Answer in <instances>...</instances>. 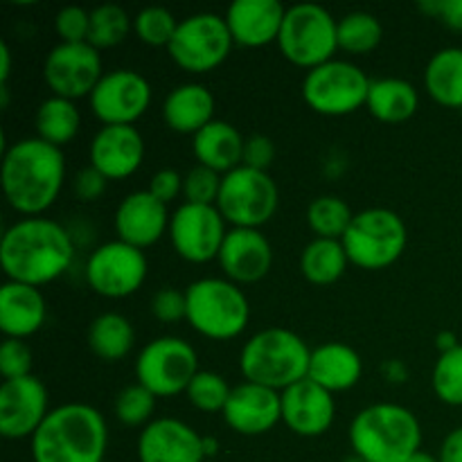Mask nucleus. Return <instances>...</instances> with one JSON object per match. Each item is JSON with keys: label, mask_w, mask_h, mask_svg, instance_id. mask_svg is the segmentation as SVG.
<instances>
[{"label": "nucleus", "mask_w": 462, "mask_h": 462, "mask_svg": "<svg viewBox=\"0 0 462 462\" xmlns=\"http://www.w3.org/2000/svg\"><path fill=\"white\" fill-rule=\"evenodd\" d=\"M34 126L36 138L52 144V147L61 149L66 147L68 143H72V140L77 138V134H79V108H77L75 102H70V99L52 95V97L41 102V106L36 108Z\"/></svg>", "instance_id": "obj_33"}, {"label": "nucleus", "mask_w": 462, "mask_h": 462, "mask_svg": "<svg viewBox=\"0 0 462 462\" xmlns=\"http://www.w3.org/2000/svg\"><path fill=\"white\" fill-rule=\"evenodd\" d=\"M170 219L171 215L165 203L149 194V189L131 192L122 199L116 210L117 239L144 251L170 230Z\"/></svg>", "instance_id": "obj_22"}, {"label": "nucleus", "mask_w": 462, "mask_h": 462, "mask_svg": "<svg viewBox=\"0 0 462 462\" xmlns=\"http://www.w3.org/2000/svg\"><path fill=\"white\" fill-rule=\"evenodd\" d=\"M162 117L174 134L194 138L215 122V97L203 84H180L165 97Z\"/></svg>", "instance_id": "obj_27"}, {"label": "nucleus", "mask_w": 462, "mask_h": 462, "mask_svg": "<svg viewBox=\"0 0 462 462\" xmlns=\"http://www.w3.org/2000/svg\"><path fill=\"white\" fill-rule=\"evenodd\" d=\"M48 307L39 287L21 282H7L0 289V329L7 338L34 337L45 323Z\"/></svg>", "instance_id": "obj_25"}, {"label": "nucleus", "mask_w": 462, "mask_h": 462, "mask_svg": "<svg viewBox=\"0 0 462 462\" xmlns=\"http://www.w3.org/2000/svg\"><path fill=\"white\" fill-rule=\"evenodd\" d=\"M350 445L365 462H406L422 451V427L413 411L383 402L355 415Z\"/></svg>", "instance_id": "obj_4"}, {"label": "nucleus", "mask_w": 462, "mask_h": 462, "mask_svg": "<svg viewBox=\"0 0 462 462\" xmlns=\"http://www.w3.org/2000/svg\"><path fill=\"white\" fill-rule=\"evenodd\" d=\"M436 343H438V350H440V355H445V352H451L454 347L460 346L454 332H440V334H438Z\"/></svg>", "instance_id": "obj_52"}, {"label": "nucleus", "mask_w": 462, "mask_h": 462, "mask_svg": "<svg viewBox=\"0 0 462 462\" xmlns=\"http://www.w3.org/2000/svg\"><path fill=\"white\" fill-rule=\"evenodd\" d=\"M50 415L48 388L39 377L12 379L0 386V436L25 440L34 436Z\"/></svg>", "instance_id": "obj_17"}, {"label": "nucleus", "mask_w": 462, "mask_h": 462, "mask_svg": "<svg viewBox=\"0 0 462 462\" xmlns=\"http://www.w3.org/2000/svg\"><path fill=\"white\" fill-rule=\"evenodd\" d=\"M206 462H215V460H206Z\"/></svg>", "instance_id": "obj_56"}, {"label": "nucleus", "mask_w": 462, "mask_h": 462, "mask_svg": "<svg viewBox=\"0 0 462 462\" xmlns=\"http://www.w3.org/2000/svg\"><path fill=\"white\" fill-rule=\"evenodd\" d=\"M275 161V144L273 140L266 138V135L255 134L248 135L246 143H244V156L242 165L251 167L257 171H269V167Z\"/></svg>", "instance_id": "obj_45"}, {"label": "nucleus", "mask_w": 462, "mask_h": 462, "mask_svg": "<svg viewBox=\"0 0 462 462\" xmlns=\"http://www.w3.org/2000/svg\"><path fill=\"white\" fill-rule=\"evenodd\" d=\"M278 48L289 63L314 70L337 54L338 21L320 5H293L284 14Z\"/></svg>", "instance_id": "obj_7"}, {"label": "nucleus", "mask_w": 462, "mask_h": 462, "mask_svg": "<svg viewBox=\"0 0 462 462\" xmlns=\"http://www.w3.org/2000/svg\"><path fill=\"white\" fill-rule=\"evenodd\" d=\"M199 374V355L179 337L149 341L135 359V379L156 397H176Z\"/></svg>", "instance_id": "obj_11"}, {"label": "nucleus", "mask_w": 462, "mask_h": 462, "mask_svg": "<svg viewBox=\"0 0 462 462\" xmlns=\"http://www.w3.org/2000/svg\"><path fill=\"white\" fill-rule=\"evenodd\" d=\"M361 374H364L361 355L346 343L332 341L311 350L307 379L323 386L332 395L355 388L361 382Z\"/></svg>", "instance_id": "obj_26"}, {"label": "nucleus", "mask_w": 462, "mask_h": 462, "mask_svg": "<svg viewBox=\"0 0 462 462\" xmlns=\"http://www.w3.org/2000/svg\"><path fill=\"white\" fill-rule=\"evenodd\" d=\"M32 365H34V355L30 346L21 338H5L0 346V374L5 382L30 377Z\"/></svg>", "instance_id": "obj_42"}, {"label": "nucleus", "mask_w": 462, "mask_h": 462, "mask_svg": "<svg viewBox=\"0 0 462 462\" xmlns=\"http://www.w3.org/2000/svg\"><path fill=\"white\" fill-rule=\"evenodd\" d=\"M147 257L140 248L113 239L90 253L86 262V280L97 296L120 300L134 296L147 280Z\"/></svg>", "instance_id": "obj_13"}, {"label": "nucleus", "mask_w": 462, "mask_h": 462, "mask_svg": "<svg viewBox=\"0 0 462 462\" xmlns=\"http://www.w3.org/2000/svg\"><path fill=\"white\" fill-rule=\"evenodd\" d=\"M156 400L158 397L140 383L122 388L116 397V406H113L117 422L125 427H147L156 411Z\"/></svg>", "instance_id": "obj_39"}, {"label": "nucleus", "mask_w": 462, "mask_h": 462, "mask_svg": "<svg viewBox=\"0 0 462 462\" xmlns=\"http://www.w3.org/2000/svg\"><path fill=\"white\" fill-rule=\"evenodd\" d=\"M280 206V192L269 171L251 167H237L221 180L217 210L233 228L260 230L275 217Z\"/></svg>", "instance_id": "obj_9"}, {"label": "nucleus", "mask_w": 462, "mask_h": 462, "mask_svg": "<svg viewBox=\"0 0 462 462\" xmlns=\"http://www.w3.org/2000/svg\"><path fill=\"white\" fill-rule=\"evenodd\" d=\"M102 77V57L90 43H59L45 57L43 79L57 97H90Z\"/></svg>", "instance_id": "obj_16"}, {"label": "nucleus", "mask_w": 462, "mask_h": 462, "mask_svg": "<svg viewBox=\"0 0 462 462\" xmlns=\"http://www.w3.org/2000/svg\"><path fill=\"white\" fill-rule=\"evenodd\" d=\"M183 183L185 176H180L176 170H158L149 183V194H153L158 201L167 206L179 199V194L183 192Z\"/></svg>", "instance_id": "obj_47"}, {"label": "nucleus", "mask_w": 462, "mask_h": 462, "mask_svg": "<svg viewBox=\"0 0 462 462\" xmlns=\"http://www.w3.org/2000/svg\"><path fill=\"white\" fill-rule=\"evenodd\" d=\"M433 393L449 406H462V346L440 355L433 368Z\"/></svg>", "instance_id": "obj_40"}, {"label": "nucleus", "mask_w": 462, "mask_h": 462, "mask_svg": "<svg viewBox=\"0 0 462 462\" xmlns=\"http://www.w3.org/2000/svg\"><path fill=\"white\" fill-rule=\"evenodd\" d=\"M188 316L185 320L194 332L210 341H233L251 320V302L239 284L228 278L194 280L185 289Z\"/></svg>", "instance_id": "obj_6"}, {"label": "nucleus", "mask_w": 462, "mask_h": 462, "mask_svg": "<svg viewBox=\"0 0 462 462\" xmlns=\"http://www.w3.org/2000/svg\"><path fill=\"white\" fill-rule=\"evenodd\" d=\"M440 462H462V427L454 429L451 433H447V438L442 440L440 456H438Z\"/></svg>", "instance_id": "obj_49"}, {"label": "nucleus", "mask_w": 462, "mask_h": 462, "mask_svg": "<svg viewBox=\"0 0 462 462\" xmlns=\"http://www.w3.org/2000/svg\"><path fill=\"white\" fill-rule=\"evenodd\" d=\"M70 233L48 217H25L5 230L0 264L12 282L43 287L61 278L72 264Z\"/></svg>", "instance_id": "obj_1"}, {"label": "nucleus", "mask_w": 462, "mask_h": 462, "mask_svg": "<svg viewBox=\"0 0 462 462\" xmlns=\"http://www.w3.org/2000/svg\"><path fill=\"white\" fill-rule=\"evenodd\" d=\"M352 219H355V212L350 210V206L343 199L332 197V194L314 199L307 208V224L319 239H338L341 242L350 228Z\"/></svg>", "instance_id": "obj_34"}, {"label": "nucleus", "mask_w": 462, "mask_h": 462, "mask_svg": "<svg viewBox=\"0 0 462 462\" xmlns=\"http://www.w3.org/2000/svg\"><path fill=\"white\" fill-rule=\"evenodd\" d=\"M233 388L228 386L221 374L212 373V370H199L197 377L188 386L185 395H188L189 404L203 413H224L228 397Z\"/></svg>", "instance_id": "obj_37"}, {"label": "nucleus", "mask_w": 462, "mask_h": 462, "mask_svg": "<svg viewBox=\"0 0 462 462\" xmlns=\"http://www.w3.org/2000/svg\"><path fill=\"white\" fill-rule=\"evenodd\" d=\"M219 440L215 436H203V454H206V460L215 458L219 454Z\"/></svg>", "instance_id": "obj_53"}, {"label": "nucleus", "mask_w": 462, "mask_h": 462, "mask_svg": "<svg viewBox=\"0 0 462 462\" xmlns=\"http://www.w3.org/2000/svg\"><path fill=\"white\" fill-rule=\"evenodd\" d=\"M140 462H206L203 436L176 418L152 420L138 438Z\"/></svg>", "instance_id": "obj_20"}, {"label": "nucleus", "mask_w": 462, "mask_h": 462, "mask_svg": "<svg viewBox=\"0 0 462 462\" xmlns=\"http://www.w3.org/2000/svg\"><path fill=\"white\" fill-rule=\"evenodd\" d=\"M179 23L174 14L165 7H144L134 18V32L144 45L152 48H170Z\"/></svg>", "instance_id": "obj_38"}, {"label": "nucleus", "mask_w": 462, "mask_h": 462, "mask_svg": "<svg viewBox=\"0 0 462 462\" xmlns=\"http://www.w3.org/2000/svg\"><path fill=\"white\" fill-rule=\"evenodd\" d=\"M54 30L61 36V43H88L90 12L68 5L54 16Z\"/></svg>", "instance_id": "obj_43"}, {"label": "nucleus", "mask_w": 462, "mask_h": 462, "mask_svg": "<svg viewBox=\"0 0 462 462\" xmlns=\"http://www.w3.org/2000/svg\"><path fill=\"white\" fill-rule=\"evenodd\" d=\"M3 192L9 206L25 217H41L54 206L66 180V158L41 138H23L3 153Z\"/></svg>", "instance_id": "obj_2"}, {"label": "nucleus", "mask_w": 462, "mask_h": 462, "mask_svg": "<svg viewBox=\"0 0 462 462\" xmlns=\"http://www.w3.org/2000/svg\"><path fill=\"white\" fill-rule=\"evenodd\" d=\"M406 462H440L436 458V456H431V454H427V451H418V454L415 456H411L409 460Z\"/></svg>", "instance_id": "obj_54"}, {"label": "nucleus", "mask_w": 462, "mask_h": 462, "mask_svg": "<svg viewBox=\"0 0 462 462\" xmlns=\"http://www.w3.org/2000/svg\"><path fill=\"white\" fill-rule=\"evenodd\" d=\"M383 373H386V379L388 382H406V377H409V370H406V365L402 364V361H388L386 365H383Z\"/></svg>", "instance_id": "obj_51"}, {"label": "nucleus", "mask_w": 462, "mask_h": 462, "mask_svg": "<svg viewBox=\"0 0 462 462\" xmlns=\"http://www.w3.org/2000/svg\"><path fill=\"white\" fill-rule=\"evenodd\" d=\"M370 84L373 79H368L359 66L332 59L307 72L302 79V97L319 116L341 117L365 106Z\"/></svg>", "instance_id": "obj_10"}, {"label": "nucleus", "mask_w": 462, "mask_h": 462, "mask_svg": "<svg viewBox=\"0 0 462 462\" xmlns=\"http://www.w3.org/2000/svg\"><path fill=\"white\" fill-rule=\"evenodd\" d=\"M347 253L343 242L338 239H319L307 244L300 255V273L307 282L316 287H328V284L338 282L346 273Z\"/></svg>", "instance_id": "obj_32"}, {"label": "nucleus", "mask_w": 462, "mask_h": 462, "mask_svg": "<svg viewBox=\"0 0 462 462\" xmlns=\"http://www.w3.org/2000/svg\"><path fill=\"white\" fill-rule=\"evenodd\" d=\"M134 30V21L120 5H99L90 12L88 43L97 50L116 48Z\"/></svg>", "instance_id": "obj_36"}, {"label": "nucleus", "mask_w": 462, "mask_h": 462, "mask_svg": "<svg viewBox=\"0 0 462 462\" xmlns=\"http://www.w3.org/2000/svg\"><path fill=\"white\" fill-rule=\"evenodd\" d=\"M343 462H365V460H364V458H359V456H355V454H352L350 458H346V460H343Z\"/></svg>", "instance_id": "obj_55"}, {"label": "nucleus", "mask_w": 462, "mask_h": 462, "mask_svg": "<svg viewBox=\"0 0 462 462\" xmlns=\"http://www.w3.org/2000/svg\"><path fill=\"white\" fill-rule=\"evenodd\" d=\"M383 27L368 12H350L338 21V50L347 54H370L379 48Z\"/></svg>", "instance_id": "obj_35"}, {"label": "nucleus", "mask_w": 462, "mask_h": 462, "mask_svg": "<svg viewBox=\"0 0 462 462\" xmlns=\"http://www.w3.org/2000/svg\"><path fill=\"white\" fill-rule=\"evenodd\" d=\"M224 420L239 436H264L282 422V393L251 382L239 383L230 393Z\"/></svg>", "instance_id": "obj_18"}, {"label": "nucleus", "mask_w": 462, "mask_h": 462, "mask_svg": "<svg viewBox=\"0 0 462 462\" xmlns=\"http://www.w3.org/2000/svg\"><path fill=\"white\" fill-rule=\"evenodd\" d=\"M86 341L97 359L106 361V364H117L134 350L135 329L126 316L117 314V311H106L90 323Z\"/></svg>", "instance_id": "obj_30"}, {"label": "nucleus", "mask_w": 462, "mask_h": 462, "mask_svg": "<svg viewBox=\"0 0 462 462\" xmlns=\"http://www.w3.org/2000/svg\"><path fill=\"white\" fill-rule=\"evenodd\" d=\"M244 143H246V138L230 122L215 120L194 135L192 152L197 158V165L210 167V170L226 176L228 171L242 167Z\"/></svg>", "instance_id": "obj_28"}, {"label": "nucleus", "mask_w": 462, "mask_h": 462, "mask_svg": "<svg viewBox=\"0 0 462 462\" xmlns=\"http://www.w3.org/2000/svg\"><path fill=\"white\" fill-rule=\"evenodd\" d=\"M88 153L90 165L108 180L129 179L144 161V138L135 126H102Z\"/></svg>", "instance_id": "obj_23"}, {"label": "nucleus", "mask_w": 462, "mask_h": 462, "mask_svg": "<svg viewBox=\"0 0 462 462\" xmlns=\"http://www.w3.org/2000/svg\"><path fill=\"white\" fill-rule=\"evenodd\" d=\"M341 242L350 264L364 271H382L400 260L409 233L397 212L388 208H368L355 215Z\"/></svg>", "instance_id": "obj_8"}, {"label": "nucleus", "mask_w": 462, "mask_h": 462, "mask_svg": "<svg viewBox=\"0 0 462 462\" xmlns=\"http://www.w3.org/2000/svg\"><path fill=\"white\" fill-rule=\"evenodd\" d=\"M152 314L158 323L174 325L179 320H185L188 316V300L185 291H179L176 287H162L153 293L152 298Z\"/></svg>", "instance_id": "obj_44"}, {"label": "nucleus", "mask_w": 462, "mask_h": 462, "mask_svg": "<svg viewBox=\"0 0 462 462\" xmlns=\"http://www.w3.org/2000/svg\"><path fill=\"white\" fill-rule=\"evenodd\" d=\"M9 75H12V50L7 41H0V86H7Z\"/></svg>", "instance_id": "obj_50"}, {"label": "nucleus", "mask_w": 462, "mask_h": 462, "mask_svg": "<svg viewBox=\"0 0 462 462\" xmlns=\"http://www.w3.org/2000/svg\"><path fill=\"white\" fill-rule=\"evenodd\" d=\"M235 41L226 18L219 14L201 12L179 23L170 52L171 61L188 72H210L228 59Z\"/></svg>", "instance_id": "obj_12"}, {"label": "nucleus", "mask_w": 462, "mask_h": 462, "mask_svg": "<svg viewBox=\"0 0 462 462\" xmlns=\"http://www.w3.org/2000/svg\"><path fill=\"white\" fill-rule=\"evenodd\" d=\"M424 88L440 106L462 108V48H445L429 59Z\"/></svg>", "instance_id": "obj_31"}, {"label": "nucleus", "mask_w": 462, "mask_h": 462, "mask_svg": "<svg viewBox=\"0 0 462 462\" xmlns=\"http://www.w3.org/2000/svg\"><path fill=\"white\" fill-rule=\"evenodd\" d=\"M420 9L429 16H436L451 30H462V0H427L420 3Z\"/></svg>", "instance_id": "obj_48"}, {"label": "nucleus", "mask_w": 462, "mask_h": 462, "mask_svg": "<svg viewBox=\"0 0 462 462\" xmlns=\"http://www.w3.org/2000/svg\"><path fill=\"white\" fill-rule=\"evenodd\" d=\"M337 402L329 391L311 379L282 391V422L300 438H320L332 429Z\"/></svg>", "instance_id": "obj_19"}, {"label": "nucleus", "mask_w": 462, "mask_h": 462, "mask_svg": "<svg viewBox=\"0 0 462 462\" xmlns=\"http://www.w3.org/2000/svg\"><path fill=\"white\" fill-rule=\"evenodd\" d=\"M311 350L296 332L269 328L257 332L239 355L244 379L271 391H287L310 374Z\"/></svg>", "instance_id": "obj_5"}, {"label": "nucleus", "mask_w": 462, "mask_h": 462, "mask_svg": "<svg viewBox=\"0 0 462 462\" xmlns=\"http://www.w3.org/2000/svg\"><path fill=\"white\" fill-rule=\"evenodd\" d=\"M221 180H224V176L219 171L210 170V167L194 165L185 174V203H194V206H217V199H219L221 192Z\"/></svg>", "instance_id": "obj_41"}, {"label": "nucleus", "mask_w": 462, "mask_h": 462, "mask_svg": "<svg viewBox=\"0 0 462 462\" xmlns=\"http://www.w3.org/2000/svg\"><path fill=\"white\" fill-rule=\"evenodd\" d=\"M108 179L102 174V171L95 170L93 165L84 167V170L77 171L75 176V194L79 201L93 203L97 199H102V194L106 192Z\"/></svg>", "instance_id": "obj_46"}, {"label": "nucleus", "mask_w": 462, "mask_h": 462, "mask_svg": "<svg viewBox=\"0 0 462 462\" xmlns=\"http://www.w3.org/2000/svg\"><path fill=\"white\" fill-rule=\"evenodd\" d=\"M30 442L34 462H104L106 420L88 404H61L50 411Z\"/></svg>", "instance_id": "obj_3"}, {"label": "nucleus", "mask_w": 462, "mask_h": 462, "mask_svg": "<svg viewBox=\"0 0 462 462\" xmlns=\"http://www.w3.org/2000/svg\"><path fill=\"white\" fill-rule=\"evenodd\" d=\"M152 95V84L140 72L117 68L104 72L88 99L104 126H134L147 113Z\"/></svg>", "instance_id": "obj_15"}, {"label": "nucleus", "mask_w": 462, "mask_h": 462, "mask_svg": "<svg viewBox=\"0 0 462 462\" xmlns=\"http://www.w3.org/2000/svg\"><path fill=\"white\" fill-rule=\"evenodd\" d=\"M167 233L180 260L189 264H208L212 260H219L228 230L217 206L183 203L171 215Z\"/></svg>", "instance_id": "obj_14"}, {"label": "nucleus", "mask_w": 462, "mask_h": 462, "mask_svg": "<svg viewBox=\"0 0 462 462\" xmlns=\"http://www.w3.org/2000/svg\"><path fill=\"white\" fill-rule=\"evenodd\" d=\"M420 95L415 86L397 77H383L373 79L365 108L370 116L386 125H402L418 113Z\"/></svg>", "instance_id": "obj_29"}, {"label": "nucleus", "mask_w": 462, "mask_h": 462, "mask_svg": "<svg viewBox=\"0 0 462 462\" xmlns=\"http://www.w3.org/2000/svg\"><path fill=\"white\" fill-rule=\"evenodd\" d=\"M284 14L287 7L280 0H235L224 18L235 43L242 48H264L278 43Z\"/></svg>", "instance_id": "obj_24"}, {"label": "nucleus", "mask_w": 462, "mask_h": 462, "mask_svg": "<svg viewBox=\"0 0 462 462\" xmlns=\"http://www.w3.org/2000/svg\"><path fill=\"white\" fill-rule=\"evenodd\" d=\"M226 278L235 284H255L269 275L273 266V248L262 230L230 228L219 253Z\"/></svg>", "instance_id": "obj_21"}]
</instances>
